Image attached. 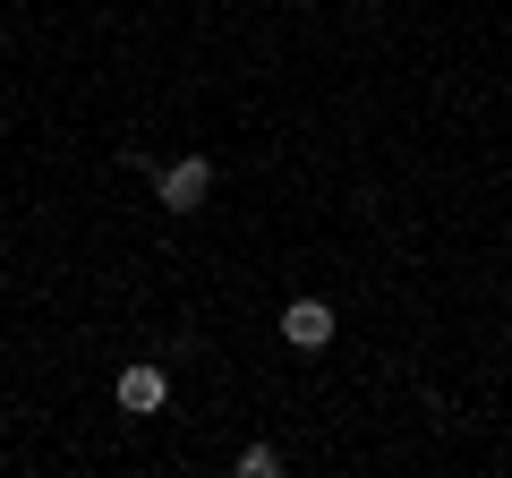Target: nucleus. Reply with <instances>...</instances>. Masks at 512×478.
Masks as SVG:
<instances>
[{"label": "nucleus", "mask_w": 512, "mask_h": 478, "mask_svg": "<svg viewBox=\"0 0 512 478\" xmlns=\"http://www.w3.org/2000/svg\"><path fill=\"white\" fill-rule=\"evenodd\" d=\"M154 197H163V214H205V205H214V163H205V154L154 163Z\"/></svg>", "instance_id": "nucleus-1"}, {"label": "nucleus", "mask_w": 512, "mask_h": 478, "mask_svg": "<svg viewBox=\"0 0 512 478\" xmlns=\"http://www.w3.org/2000/svg\"><path fill=\"white\" fill-rule=\"evenodd\" d=\"M163 402H171V376H163V368H146V359L120 368V410H128V419H154Z\"/></svg>", "instance_id": "nucleus-2"}, {"label": "nucleus", "mask_w": 512, "mask_h": 478, "mask_svg": "<svg viewBox=\"0 0 512 478\" xmlns=\"http://www.w3.org/2000/svg\"><path fill=\"white\" fill-rule=\"evenodd\" d=\"M282 342L291 350H325L333 342V308L325 299H291V308H282Z\"/></svg>", "instance_id": "nucleus-3"}, {"label": "nucleus", "mask_w": 512, "mask_h": 478, "mask_svg": "<svg viewBox=\"0 0 512 478\" xmlns=\"http://www.w3.org/2000/svg\"><path fill=\"white\" fill-rule=\"evenodd\" d=\"M274 470H282L274 444H248V453H239V478H274Z\"/></svg>", "instance_id": "nucleus-4"}, {"label": "nucleus", "mask_w": 512, "mask_h": 478, "mask_svg": "<svg viewBox=\"0 0 512 478\" xmlns=\"http://www.w3.org/2000/svg\"><path fill=\"white\" fill-rule=\"evenodd\" d=\"M504 282H512V274H504Z\"/></svg>", "instance_id": "nucleus-5"}]
</instances>
